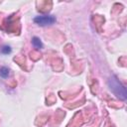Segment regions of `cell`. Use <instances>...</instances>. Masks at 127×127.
<instances>
[{
    "instance_id": "cell-1",
    "label": "cell",
    "mask_w": 127,
    "mask_h": 127,
    "mask_svg": "<svg viewBox=\"0 0 127 127\" xmlns=\"http://www.w3.org/2000/svg\"><path fill=\"white\" fill-rule=\"evenodd\" d=\"M107 83H108L109 89L114 93V95H116L118 98H120L122 100H125L127 98L126 89H125L124 85L119 81V79L115 75L110 76Z\"/></svg>"
},
{
    "instance_id": "cell-5",
    "label": "cell",
    "mask_w": 127,
    "mask_h": 127,
    "mask_svg": "<svg viewBox=\"0 0 127 127\" xmlns=\"http://www.w3.org/2000/svg\"><path fill=\"white\" fill-rule=\"evenodd\" d=\"M0 52H1L2 54H4V55H8V54H10V53H11V47H10V46L5 45V46H3V47L1 48Z\"/></svg>"
},
{
    "instance_id": "cell-3",
    "label": "cell",
    "mask_w": 127,
    "mask_h": 127,
    "mask_svg": "<svg viewBox=\"0 0 127 127\" xmlns=\"http://www.w3.org/2000/svg\"><path fill=\"white\" fill-rule=\"evenodd\" d=\"M32 44L33 46L36 48V49H42L43 48V44L41 42V40L38 38V37H34L32 39Z\"/></svg>"
},
{
    "instance_id": "cell-2",
    "label": "cell",
    "mask_w": 127,
    "mask_h": 127,
    "mask_svg": "<svg viewBox=\"0 0 127 127\" xmlns=\"http://www.w3.org/2000/svg\"><path fill=\"white\" fill-rule=\"evenodd\" d=\"M34 22L40 26H50L56 22V18L53 15H39L34 18Z\"/></svg>"
},
{
    "instance_id": "cell-4",
    "label": "cell",
    "mask_w": 127,
    "mask_h": 127,
    "mask_svg": "<svg viewBox=\"0 0 127 127\" xmlns=\"http://www.w3.org/2000/svg\"><path fill=\"white\" fill-rule=\"evenodd\" d=\"M9 74H10V70H9L8 67H6V66L0 67V76H1V77L6 78V77L9 76Z\"/></svg>"
}]
</instances>
